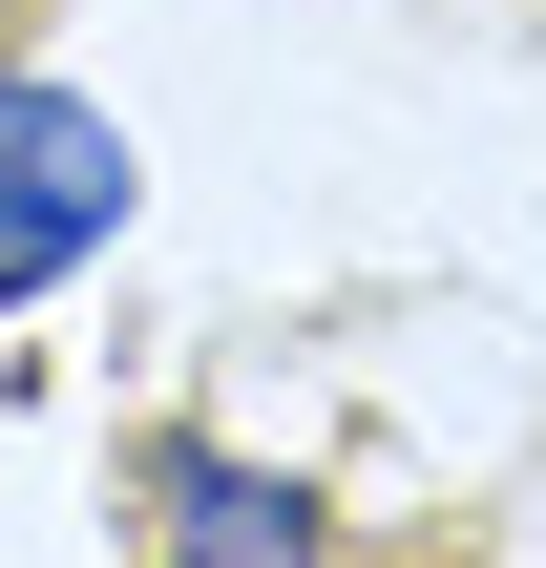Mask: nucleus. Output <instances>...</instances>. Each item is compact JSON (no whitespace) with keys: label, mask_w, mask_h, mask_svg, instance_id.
Returning <instances> with one entry per match:
<instances>
[{"label":"nucleus","mask_w":546,"mask_h":568,"mask_svg":"<svg viewBox=\"0 0 546 568\" xmlns=\"http://www.w3.org/2000/svg\"><path fill=\"white\" fill-rule=\"evenodd\" d=\"M105 232H126V126L84 84H0V316L63 253H105Z\"/></svg>","instance_id":"f257e3e1"},{"label":"nucleus","mask_w":546,"mask_h":568,"mask_svg":"<svg viewBox=\"0 0 546 568\" xmlns=\"http://www.w3.org/2000/svg\"><path fill=\"white\" fill-rule=\"evenodd\" d=\"M147 506H168V568H316V485H253L210 443H147Z\"/></svg>","instance_id":"f03ea898"}]
</instances>
